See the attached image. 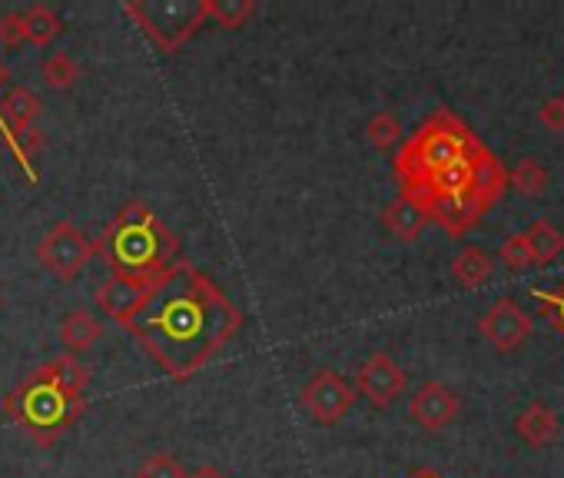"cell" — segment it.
Instances as JSON below:
<instances>
[{
  "mask_svg": "<svg viewBox=\"0 0 564 478\" xmlns=\"http://www.w3.org/2000/svg\"><path fill=\"white\" fill-rule=\"evenodd\" d=\"M120 326L173 382H189L242 329V313L206 273L176 260Z\"/></svg>",
  "mask_w": 564,
  "mask_h": 478,
  "instance_id": "1",
  "label": "cell"
},
{
  "mask_svg": "<svg viewBox=\"0 0 564 478\" xmlns=\"http://www.w3.org/2000/svg\"><path fill=\"white\" fill-rule=\"evenodd\" d=\"M94 253L104 257L110 273L153 283L166 267L176 263V232L140 199H130L94 239Z\"/></svg>",
  "mask_w": 564,
  "mask_h": 478,
  "instance_id": "2",
  "label": "cell"
},
{
  "mask_svg": "<svg viewBox=\"0 0 564 478\" xmlns=\"http://www.w3.org/2000/svg\"><path fill=\"white\" fill-rule=\"evenodd\" d=\"M4 415L37 445H54L61 435H67L77 419L87 412V395L74 392L34 366L8 395H4Z\"/></svg>",
  "mask_w": 564,
  "mask_h": 478,
  "instance_id": "3",
  "label": "cell"
},
{
  "mask_svg": "<svg viewBox=\"0 0 564 478\" xmlns=\"http://www.w3.org/2000/svg\"><path fill=\"white\" fill-rule=\"evenodd\" d=\"M475 140V133L452 113V110H435L395 153L392 170L399 180V189H409L415 183H422L425 176L438 173L445 163L458 160L468 143Z\"/></svg>",
  "mask_w": 564,
  "mask_h": 478,
  "instance_id": "4",
  "label": "cell"
},
{
  "mask_svg": "<svg viewBox=\"0 0 564 478\" xmlns=\"http://www.w3.org/2000/svg\"><path fill=\"white\" fill-rule=\"evenodd\" d=\"M123 14L137 21V28L163 51L176 54L209 18L206 0H163V4H143V0H127Z\"/></svg>",
  "mask_w": 564,
  "mask_h": 478,
  "instance_id": "5",
  "label": "cell"
},
{
  "mask_svg": "<svg viewBox=\"0 0 564 478\" xmlns=\"http://www.w3.org/2000/svg\"><path fill=\"white\" fill-rule=\"evenodd\" d=\"M37 263L61 283H74L94 260V239L70 219L54 222L37 243Z\"/></svg>",
  "mask_w": 564,
  "mask_h": 478,
  "instance_id": "6",
  "label": "cell"
},
{
  "mask_svg": "<svg viewBox=\"0 0 564 478\" xmlns=\"http://www.w3.org/2000/svg\"><path fill=\"white\" fill-rule=\"evenodd\" d=\"M303 405L319 425H336L356 405V385H349L336 369H319L303 385Z\"/></svg>",
  "mask_w": 564,
  "mask_h": 478,
  "instance_id": "7",
  "label": "cell"
},
{
  "mask_svg": "<svg viewBox=\"0 0 564 478\" xmlns=\"http://www.w3.org/2000/svg\"><path fill=\"white\" fill-rule=\"evenodd\" d=\"M531 329H534V319L514 300H508V296L498 300V303H491L481 313V319H478V333H481V339L495 352H514V349H521L528 343Z\"/></svg>",
  "mask_w": 564,
  "mask_h": 478,
  "instance_id": "8",
  "label": "cell"
},
{
  "mask_svg": "<svg viewBox=\"0 0 564 478\" xmlns=\"http://www.w3.org/2000/svg\"><path fill=\"white\" fill-rule=\"evenodd\" d=\"M409 385V372L389 356V352H372L359 369H356V392L369 399L372 409H389Z\"/></svg>",
  "mask_w": 564,
  "mask_h": 478,
  "instance_id": "9",
  "label": "cell"
},
{
  "mask_svg": "<svg viewBox=\"0 0 564 478\" xmlns=\"http://www.w3.org/2000/svg\"><path fill=\"white\" fill-rule=\"evenodd\" d=\"M458 395L445 385V382H422L415 389V395L409 399V415L415 419V425H422L425 432H442L445 425L455 422L458 415Z\"/></svg>",
  "mask_w": 564,
  "mask_h": 478,
  "instance_id": "10",
  "label": "cell"
},
{
  "mask_svg": "<svg viewBox=\"0 0 564 478\" xmlns=\"http://www.w3.org/2000/svg\"><path fill=\"white\" fill-rule=\"evenodd\" d=\"M150 283L147 280H133V276H120V273H110L97 293H94V303L104 316H110L113 323H123L133 316V309L143 303Z\"/></svg>",
  "mask_w": 564,
  "mask_h": 478,
  "instance_id": "11",
  "label": "cell"
},
{
  "mask_svg": "<svg viewBox=\"0 0 564 478\" xmlns=\"http://www.w3.org/2000/svg\"><path fill=\"white\" fill-rule=\"evenodd\" d=\"M514 435L531 445V448H547L557 435H561V419L551 405L544 402H531L521 409V415L514 419Z\"/></svg>",
  "mask_w": 564,
  "mask_h": 478,
  "instance_id": "12",
  "label": "cell"
},
{
  "mask_svg": "<svg viewBox=\"0 0 564 478\" xmlns=\"http://www.w3.org/2000/svg\"><path fill=\"white\" fill-rule=\"evenodd\" d=\"M4 110H0V117H4V123H8V146L14 143V137H21V133H28V130H34V123L41 120V113H44V104H41V97L31 90V87H11V94L4 97V104H0Z\"/></svg>",
  "mask_w": 564,
  "mask_h": 478,
  "instance_id": "13",
  "label": "cell"
},
{
  "mask_svg": "<svg viewBox=\"0 0 564 478\" xmlns=\"http://www.w3.org/2000/svg\"><path fill=\"white\" fill-rule=\"evenodd\" d=\"M382 226L395 236V239H402V243H412V239H419L422 236V229L429 226V213L415 203V199H409V196H395L386 209H382Z\"/></svg>",
  "mask_w": 564,
  "mask_h": 478,
  "instance_id": "14",
  "label": "cell"
},
{
  "mask_svg": "<svg viewBox=\"0 0 564 478\" xmlns=\"http://www.w3.org/2000/svg\"><path fill=\"white\" fill-rule=\"evenodd\" d=\"M100 336H104V326L90 309H70L61 323V343L67 346L70 356L94 349L100 343Z\"/></svg>",
  "mask_w": 564,
  "mask_h": 478,
  "instance_id": "15",
  "label": "cell"
},
{
  "mask_svg": "<svg viewBox=\"0 0 564 478\" xmlns=\"http://www.w3.org/2000/svg\"><path fill=\"white\" fill-rule=\"evenodd\" d=\"M495 273V260L481 250V247H465L455 260H452V280L462 290H478L491 280Z\"/></svg>",
  "mask_w": 564,
  "mask_h": 478,
  "instance_id": "16",
  "label": "cell"
},
{
  "mask_svg": "<svg viewBox=\"0 0 564 478\" xmlns=\"http://www.w3.org/2000/svg\"><path fill=\"white\" fill-rule=\"evenodd\" d=\"M524 243L531 250L534 267H547V263H554L564 253V232L554 222H547V219H534L524 229Z\"/></svg>",
  "mask_w": 564,
  "mask_h": 478,
  "instance_id": "17",
  "label": "cell"
},
{
  "mask_svg": "<svg viewBox=\"0 0 564 478\" xmlns=\"http://www.w3.org/2000/svg\"><path fill=\"white\" fill-rule=\"evenodd\" d=\"M21 18H24V37L34 47H47L51 41H57L64 34V21L57 18V11L51 4H34Z\"/></svg>",
  "mask_w": 564,
  "mask_h": 478,
  "instance_id": "18",
  "label": "cell"
},
{
  "mask_svg": "<svg viewBox=\"0 0 564 478\" xmlns=\"http://www.w3.org/2000/svg\"><path fill=\"white\" fill-rule=\"evenodd\" d=\"M41 372L44 376H51L54 382H61V385H67V389H74V392H84L87 395V389H90V369L77 359V356H54V359H47V362H41Z\"/></svg>",
  "mask_w": 564,
  "mask_h": 478,
  "instance_id": "19",
  "label": "cell"
},
{
  "mask_svg": "<svg viewBox=\"0 0 564 478\" xmlns=\"http://www.w3.org/2000/svg\"><path fill=\"white\" fill-rule=\"evenodd\" d=\"M547 170L541 166V160L538 156H524V160H518L514 163V170L508 173V186L518 193V196H528V199H534V196H541L544 189H547Z\"/></svg>",
  "mask_w": 564,
  "mask_h": 478,
  "instance_id": "20",
  "label": "cell"
},
{
  "mask_svg": "<svg viewBox=\"0 0 564 478\" xmlns=\"http://www.w3.org/2000/svg\"><path fill=\"white\" fill-rule=\"evenodd\" d=\"M259 11L256 0H206V18L223 31H239Z\"/></svg>",
  "mask_w": 564,
  "mask_h": 478,
  "instance_id": "21",
  "label": "cell"
},
{
  "mask_svg": "<svg viewBox=\"0 0 564 478\" xmlns=\"http://www.w3.org/2000/svg\"><path fill=\"white\" fill-rule=\"evenodd\" d=\"M80 64L67 54V51H57L51 54L44 64H41V80L51 87V90H70L77 80H80Z\"/></svg>",
  "mask_w": 564,
  "mask_h": 478,
  "instance_id": "22",
  "label": "cell"
},
{
  "mask_svg": "<svg viewBox=\"0 0 564 478\" xmlns=\"http://www.w3.org/2000/svg\"><path fill=\"white\" fill-rule=\"evenodd\" d=\"M366 140H369L376 150H382V153H389L392 146H399V143H402V123H399V117L389 113V110H379L376 117H369V123H366Z\"/></svg>",
  "mask_w": 564,
  "mask_h": 478,
  "instance_id": "23",
  "label": "cell"
},
{
  "mask_svg": "<svg viewBox=\"0 0 564 478\" xmlns=\"http://www.w3.org/2000/svg\"><path fill=\"white\" fill-rule=\"evenodd\" d=\"M137 478H186V468H183L180 458L170 455V452H150V455L140 461Z\"/></svg>",
  "mask_w": 564,
  "mask_h": 478,
  "instance_id": "24",
  "label": "cell"
},
{
  "mask_svg": "<svg viewBox=\"0 0 564 478\" xmlns=\"http://www.w3.org/2000/svg\"><path fill=\"white\" fill-rule=\"evenodd\" d=\"M498 260H501L508 270H531V267H534L531 250H528V243H524V232H511V236L505 239L501 250H498Z\"/></svg>",
  "mask_w": 564,
  "mask_h": 478,
  "instance_id": "25",
  "label": "cell"
},
{
  "mask_svg": "<svg viewBox=\"0 0 564 478\" xmlns=\"http://www.w3.org/2000/svg\"><path fill=\"white\" fill-rule=\"evenodd\" d=\"M28 37H24V18H21V11H11V14H4L0 18V47H21Z\"/></svg>",
  "mask_w": 564,
  "mask_h": 478,
  "instance_id": "26",
  "label": "cell"
},
{
  "mask_svg": "<svg viewBox=\"0 0 564 478\" xmlns=\"http://www.w3.org/2000/svg\"><path fill=\"white\" fill-rule=\"evenodd\" d=\"M538 123L547 127L551 133H564V97H547L538 107Z\"/></svg>",
  "mask_w": 564,
  "mask_h": 478,
  "instance_id": "27",
  "label": "cell"
},
{
  "mask_svg": "<svg viewBox=\"0 0 564 478\" xmlns=\"http://www.w3.org/2000/svg\"><path fill=\"white\" fill-rule=\"evenodd\" d=\"M541 309H544V313H551V323H554V329L564 336V286H561L554 296L541 300Z\"/></svg>",
  "mask_w": 564,
  "mask_h": 478,
  "instance_id": "28",
  "label": "cell"
},
{
  "mask_svg": "<svg viewBox=\"0 0 564 478\" xmlns=\"http://www.w3.org/2000/svg\"><path fill=\"white\" fill-rule=\"evenodd\" d=\"M186 478H229L223 468H216V465H199V468H193Z\"/></svg>",
  "mask_w": 564,
  "mask_h": 478,
  "instance_id": "29",
  "label": "cell"
},
{
  "mask_svg": "<svg viewBox=\"0 0 564 478\" xmlns=\"http://www.w3.org/2000/svg\"><path fill=\"white\" fill-rule=\"evenodd\" d=\"M8 80V67L4 64H0V84H4ZM0 137H4L8 140V123H4V117H0Z\"/></svg>",
  "mask_w": 564,
  "mask_h": 478,
  "instance_id": "30",
  "label": "cell"
},
{
  "mask_svg": "<svg viewBox=\"0 0 564 478\" xmlns=\"http://www.w3.org/2000/svg\"><path fill=\"white\" fill-rule=\"evenodd\" d=\"M409 478H442V475H438L435 468H415V471H412Z\"/></svg>",
  "mask_w": 564,
  "mask_h": 478,
  "instance_id": "31",
  "label": "cell"
}]
</instances>
